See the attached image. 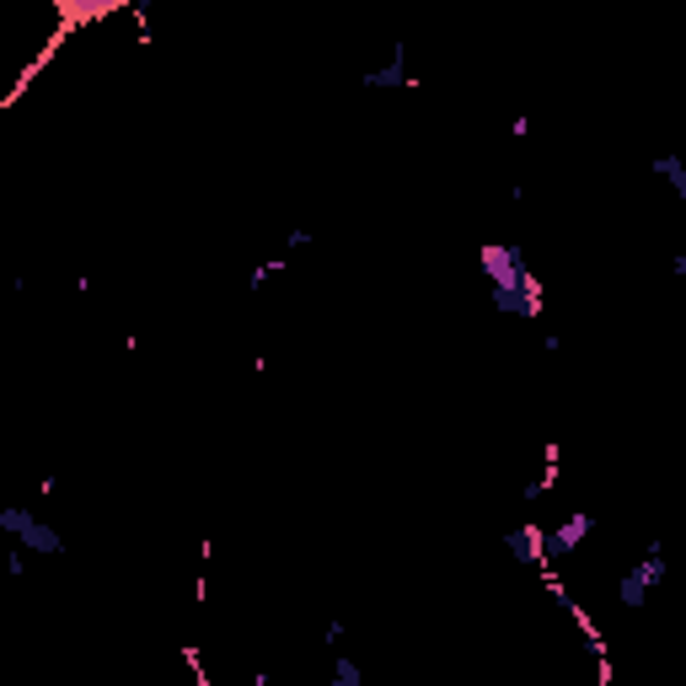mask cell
<instances>
[{
  "mask_svg": "<svg viewBox=\"0 0 686 686\" xmlns=\"http://www.w3.org/2000/svg\"><path fill=\"white\" fill-rule=\"evenodd\" d=\"M478 269H482V279H488L493 311L526 316V322H537V316L548 311V290H542V279L526 269V252H520L514 241H482Z\"/></svg>",
  "mask_w": 686,
  "mask_h": 686,
  "instance_id": "1",
  "label": "cell"
},
{
  "mask_svg": "<svg viewBox=\"0 0 686 686\" xmlns=\"http://www.w3.org/2000/svg\"><path fill=\"white\" fill-rule=\"evenodd\" d=\"M0 531H6L22 552H38V558H65V537H60L43 514L28 510V505H6V510H0Z\"/></svg>",
  "mask_w": 686,
  "mask_h": 686,
  "instance_id": "2",
  "label": "cell"
},
{
  "mask_svg": "<svg viewBox=\"0 0 686 686\" xmlns=\"http://www.w3.org/2000/svg\"><path fill=\"white\" fill-rule=\"evenodd\" d=\"M659 584H665V542H649V552H644V558H638L633 569H622L617 601L627 606V612H638V606L649 601Z\"/></svg>",
  "mask_w": 686,
  "mask_h": 686,
  "instance_id": "3",
  "label": "cell"
},
{
  "mask_svg": "<svg viewBox=\"0 0 686 686\" xmlns=\"http://www.w3.org/2000/svg\"><path fill=\"white\" fill-rule=\"evenodd\" d=\"M542 531H548V563H558V558H574L595 537V514H563V520H552Z\"/></svg>",
  "mask_w": 686,
  "mask_h": 686,
  "instance_id": "4",
  "label": "cell"
},
{
  "mask_svg": "<svg viewBox=\"0 0 686 686\" xmlns=\"http://www.w3.org/2000/svg\"><path fill=\"white\" fill-rule=\"evenodd\" d=\"M505 548H510L514 563H526V569H548V531H542V520H526V526L505 531Z\"/></svg>",
  "mask_w": 686,
  "mask_h": 686,
  "instance_id": "5",
  "label": "cell"
},
{
  "mask_svg": "<svg viewBox=\"0 0 686 686\" xmlns=\"http://www.w3.org/2000/svg\"><path fill=\"white\" fill-rule=\"evenodd\" d=\"M365 86H381V92H397V86H413V70H408V49L397 43L392 60L376 70H365Z\"/></svg>",
  "mask_w": 686,
  "mask_h": 686,
  "instance_id": "6",
  "label": "cell"
},
{
  "mask_svg": "<svg viewBox=\"0 0 686 686\" xmlns=\"http://www.w3.org/2000/svg\"><path fill=\"white\" fill-rule=\"evenodd\" d=\"M649 167H654V177H659V183H665V188L676 194V199H686V162L676 156V150H659Z\"/></svg>",
  "mask_w": 686,
  "mask_h": 686,
  "instance_id": "7",
  "label": "cell"
},
{
  "mask_svg": "<svg viewBox=\"0 0 686 686\" xmlns=\"http://www.w3.org/2000/svg\"><path fill=\"white\" fill-rule=\"evenodd\" d=\"M328 686H365V665L354 654H333V682Z\"/></svg>",
  "mask_w": 686,
  "mask_h": 686,
  "instance_id": "8",
  "label": "cell"
},
{
  "mask_svg": "<svg viewBox=\"0 0 686 686\" xmlns=\"http://www.w3.org/2000/svg\"><path fill=\"white\" fill-rule=\"evenodd\" d=\"M28 558H33V552H22L17 542L0 552V569H6V580H28Z\"/></svg>",
  "mask_w": 686,
  "mask_h": 686,
  "instance_id": "9",
  "label": "cell"
},
{
  "mask_svg": "<svg viewBox=\"0 0 686 686\" xmlns=\"http://www.w3.org/2000/svg\"><path fill=\"white\" fill-rule=\"evenodd\" d=\"M284 263H290V258H269V263H258V269L247 274V290H263V284H269V279H274Z\"/></svg>",
  "mask_w": 686,
  "mask_h": 686,
  "instance_id": "10",
  "label": "cell"
},
{
  "mask_svg": "<svg viewBox=\"0 0 686 686\" xmlns=\"http://www.w3.org/2000/svg\"><path fill=\"white\" fill-rule=\"evenodd\" d=\"M322 638H328V644H339V638H343V617H328V622H322Z\"/></svg>",
  "mask_w": 686,
  "mask_h": 686,
  "instance_id": "11",
  "label": "cell"
},
{
  "mask_svg": "<svg viewBox=\"0 0 686 686\" xmlns=\"http://www.w3.org/2000/svg\"><path fill=\"white\" fill-rule=\"evenodd\" d=\"M301 247H311V231H290L284 237V252H301Z\"/></svg>",
  "mask_w": 686,
  "mask_h": 686,
  "instance_id": "12",
  "label": "cell"
}]
</instances>
